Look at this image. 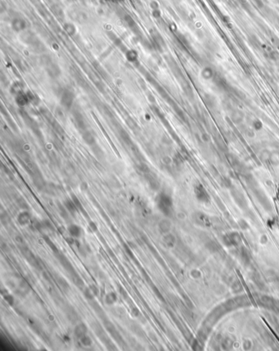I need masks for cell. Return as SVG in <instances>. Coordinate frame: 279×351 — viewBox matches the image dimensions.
<instances>
[{
	"mask_svg": "<svg viewBox=\"0 0 279 351\" xmlns=\"http://www.w3.org/2000/svg\"><path fill=\"white\" fill-rule=\"evenodd\" d=\"M16 220L21 226H26L29 225L31 222L32 216L30 212L28 211V210H24L17 214Z\"/></svg>",
	"mask_w": 279,
	"mask_h": 351,
	"instance_id": "9c48e42d",
	"label": "cell"
},
{
	"mask_svg": "<svg viewBox=\"0 0 279 351\" xmlns=\"http://www.w3.org/2000/svg\"><path fill=\"white\" fill-rule=\"evenodd\" d=\"M80 342L84 347H90L93 345V340L88 334H86L80 339Z\"/></svg>",
	"mask_w": 279,
	"mask_h": 351,
	"instance_id": "1f68e13d",
	"label": "cell"
},
{
	"mask_svg": "<svg viewBox=\"0 0 279 351\" xmlns=\"http://www.w3.org/2000/svg\"><path fill=\"white\" fill-rule=\"evenodd\" d=\"M156 204L158 210L166 217H171L174 214V201L171 196L161 192L156 196Z\"/></svg>",
	"mask_w": 279,
	"mask_h": 351,
	"instance_id": "6da1fadb",
	"label": "cell"
},
{
	"mask_svg": "<svg viewBox=\"0 0 279 351\" xmlns=\"http://www.w3.org/2000/svg\"><path fill=\"white\" fill-rule=\"evenodd\" d=\"M43 191L48 193L49 195H51V196L56 195V187L53 185V183H47Z\"/></svg>",
	"mask_w": 279,
	"mask_h": 351,
	"instance_id": "836d02e7",
	"label": "cell"
},
{
	"mask_svg": "<svg viewBox=\"0 0 279 351\" xmlns=\"http://www.w3.org/2000/svg\"><path fill=\"white\" fill-rule=\"evenodd\" d=\"M192 276L194 277V278H198L200 276V273H199L198 271L193 270L192 272Z\"/></svg>",
	"mask_w": 279,
	"mask_h": 351,
	"instance_id": "c3c4849f",
	"label": "cell"
},
{
	"mask_svg": "<svg viewBox=\"0 0 279 351\" xmlns=\"http://www.w3.org/2000/svg\"><path fill=\"white\" fill-rule=\"evenodd\" d=\"M119 291H120V294H121V295L122 296V297L124 299V300H128L129 298V294H128V292L125 291V290L124 289L123 287H120V289H119Z\"/></svg>",
	"mask_w": 279,
	"mask_h": 351,
	"instance_id": "bcb514c9",
	"label": "cell"
},
{
	"mask_svg": "<svg viewBox=\"0 0 279 351\" xmlns=\"http://www.w3.org/2000/svg\"><path fill=\"white\" fill-rule=\"evenodd\" d=\"M67 231L70 234V236L75 237V238H79L82 235V228L78 224H75L73 223H70L67 226Z\"/></svg>",
	"mask_w": 279,
	"mask_h": 351,
	"instance_id": "9a60e30c",
	"label": "cell"
},
{
	"mask_svg": "<svg viewBox=\"0 0 279 351\" xmlns=\"http://www.w3.org/2000/svg\"><path fill=\"white\" fill-rule=\"evenodd\" d=\"M23 92V85L20 82H15L11 87V93L16 96V94Z\"/></svg>",
	"mask_w": 279,
	"mask_h": 351,
	"instance_id": "4dcf8cb0",
	"label": "cell"
},
{
	"mask_svg": "<svg viewBox=\"0 0 279 351\" xmlns=\"http://www.w3.org/2000/svg\"><path fill=\"white\" fill-rule=\"evenodd\" d=\"M71 199H72L73 201L75 202V206H76V207H77V209H78L79 212H80L81 214H83L84 217L89 218L88 213L86 212V210H84V208H83V205H82V203L80 202V201L79 200L78 197L75 196V194H72V195H71Z\"/></svg>",
	"mask_w": 279,
	"mask_h": 351,
	"instance_id": "4316f807",
	"label": "cell"
},
{
	"mask_svg": "<svg viewBox=\"0 0 279 351\" xmlns=\"http://www.w3.org/2000/svg\"><path fill=\"white\" fill-rule=\"evenodd\" d=\"M20 39H21L22 42L29 46L33 45L35 42L39 40L35 33L30 31V30H25V31L21 33Z\"/></svg>",
	"mask_w": 279,
	"mask_h": 351,
	"instance_id": "5b68a950",
	"label": "cell"
},
{
	"mask_svg": "<svg viewBox=\"0 0 279 351\" xmlns=\"http://www.w3.org/2000/svg\"><path fill=\"white\" fill-rule=\"evenodd\" d=\"M89 228L91 229L92 232H97V229H98V227H97V223H94V221H89Z\"/></svg>",
	"mask_w": 279,
	"mask_h": 351,
	"instance_id": "7dc6e473",
	"label": "cell"
},
{
	"mask_svg": "<svg viewBox=\"0 0 279 351\" xmlns=\"http://www.w3.org/2000/svg\"><path fill=\"white\" fill-rule=\"evenodd\" d=\"M55 255H56V257L57 258V260H59L61 265L65 268V270L66 271L68 274H71L72 273L76 271L75 268H74V266L72 265V264L70 263V260H68L62 253L58 251L57 253H55Z\"/></svg>",
	"mask_w": 279,
	"mask_h": 351,
	"instance_id": "277c9868",
	"label": "cell"
},
{
	"mask_svg": "<svg viewBox=\"0 0 279 351\" xmlns=\"http://www.w3.org/2000/svg\"><path fill=\"white\" fill-rule=\"evenodd\" d=\"M70 276L73 284L75 285L77 288H79L81 291H83V288L85 287V285H84V281H83V279L81 278V277L79 275L78 273L75 271V272L72 273L71 274H70Z\"/></svg>",
	"mask_w": 279,
	"mask_h": 351,
	"instance_id": "d6986e66",
	"label": "cell"
},
{
	"mask_svg": "<svg viewBox=\"0 0 279 351\" xmlns=\"http://www.w3.org/2000/svg\"><path fill=\"white\" fill-rule=\"evenodd\" d=\"M63 306H64L65 314L66 315L67 319L70 321V322H71V323H75V324H76V323H78L79 322H80V319L79 314L77 313V311L73 308L72 306L66 303H65V305Z\"/></svg>",
	"mask_w": 279,
	"mask_h": 351,
	"instance_id": "3957f363",
	"label": "cell"
},
{
	"mask_svg": "<svg viewBox=\"0 0 279 351\" xmlns=\"http://www.w3.org/2000/svg\"><path fill=\"white\" fill-rule=\"evenodd\" d=\"M118 300V295L114 291H110L104 295V302L106 305L111 306L115 305Z\"/></svg>",
	"mask_w": 279,
	"mask_h": 351,
	"instance_id": "cb8c5ba5",
	"label": "cell"
},
{
	"mask_svg": "<svg viewBox=\"0 0 279 351\" xmlns=\"http://www.w3.org/2000/svg\"><path fill=\"white\" fill-rule=\"evenodd\" d=\"M130 314H131V315L134 317V318H138V317H140V315H141V313H140L139 309H138L136 306H134V307L131 308Z\"/></svg>",
	"mask_w": 279,
	"mask_h": 351,
	"instance_id": "ee69618b",
	"label": "cell"
},
{
	"mask_svg": "<svg viewBox=\"0 0 279 351\" xmlns=\"http://www.w3.org/2000/svg\"><path fill=\"white\" fill-rule=\"evenodd\" d=\"M63 205H64L65 207L66 208L68 212L70 213V215H72V216H75V214H76V213L79 212L77 207L75 206V202L73 201V200L71 198L66 199L64 201V202H63Z\"/></svg>",
	"mask_w": 279,
	"mask_h": 351,
	"instance_id": "603a6c76",
	"label": "cell"
},
{
	"mask_svg": "<svg viewBox=\"0 0 279 351\" xmlns=\"http://www.w3.org/2000/svg\"><path fill=\"white\" fill-rule=\"evenodd\" d=\"M75 93L70 89H64L60 97V102L62 107L66 110H70L75 102Z\"/></svg>",
	"mask_w": 279,
	"mask_h": 351,
	"instance_id": "7a4b0ae2",
	"label": "cell"
},
{
	"mask_svg": "<svg viewBox=\"0 0 279 351\" xmlns=\"http://www.w3.org/2000/svg\"><path fill=\"white\" fill-rule=\"evenodd\" d=\"M27 323H28L29 326L31 327V329L35 331V332L38 333L40 332L41 329H42V327H41L40 324L39 323V322L36 321L35 319H33L31 317H29V318L27 319Z\"/></svg>",
	"mask_w": 279,
	"mask_h": 351,
	"instance_id": "83f0119b",
	"label": "cell"
},
{
	"mask_svg": "<svg viewBox=\"0 0 279 351\" xmlns=\"http://www.w3.org/2000/svg\"><path fill=\"white\" fill-rule=\"evenodd\" d=\"M63 29L69 35H74L76 33V28L71 23H66L63 26Z\"/></svg>",
	"mask_w": 279,
	"mask_h": 351,
	"instance_id": "d6a6232c",
	"label": "cell"
},
{
	"mask_svg": "<svg viewBox=\"0 0 279 351\" xmlns=\"http://www.w3.org/2000/svg\"><path fill=\"white\" fill-rule=\"evenodd\" d=\"M144 177H145L151 189H152L153 191L159 190V188L161 187V183H160V181H159L158 178L156 177V174H153L152 172L151 171L148 174H145Z\"/></svg>",
	"mask_w": 279,
	"mask_h": 351,
	"instance_id": "ba28073f",
	"label": "cell"
},
{
	"mask_svg": "<svg viewBox=\"0 0 279 351\" xmlns=\"http://www.w3.org/2000/svg\"><path fill=\"white\" fill-rule=\"evenodd\" d=\"M16 204H17L19 208H21L22 210H28V204L26 201V200L23 197H22V196H19L18 198L16 199Z\"/></svg>",
	"mask_w": 279,
	"mask_h": 351,
	"instance_id": "d590c367",
	"label": "cell"
},
{
	"mask_svg": "<svg viewBox=\"0 0 279 351\" xmlns=\"http://www.w3.org/2000/svg\"><path fill=\"white\" fill-rule=\"evenodd\" d=\"M171 228L172 223L170 220H168V219H162L158 223V231L162 235L169 233L171 230Z\"/></svg>",
	"mask_w": 279,
	"mask_h": 351,
	"instance_id": "5bb4252c",
	"label": "cell"
},
{
	"mask_svg": "<svg viewBox=\"0 0 279 351\" xmlns=\"http://www.w3.org/2000/svg\"><path fill=\"white\" fill-rule=\"evenodd\" d=\"M88 331H89V328H88L87 324L83 322H79L78 323L75 324L73 333H74V336L75 337L80 340L82 336L88 334Z\"/></svg>",
	"mask_w": 279,
	"mask_h": 351,
	"instance_id": "30bf717a",
	"label": "cell"
},
{
	"mask_svg": "<svg viewBox=\"0 0 279 351\" xmlns=\"http://www.w3.org/2000/svg\"><path fill=\"white\" fill-rule=\"evenodd\" d=\"M82 291H83V297L85 298L88 301H91V300H94V298L96 297L95 295L94 294V292L92 291L91 288L89 287H85Z\"/></svg>",
	"mask_w": 279,
	"mask_h": 351,
	"instance_id": "f546056e",
	"label": "cell"
},
{
	"mask_svg": "<svg viewBox=\"0 0 279 351\" xmlns=\"http://www.w3.org/2000/svg\"><path fill=\"white\" fill-rule=\"evenodd\" d=\"M57 208H58V212H59L60 216L66 222H69L70 220V214L68 212L66 208L65 207V206L62 203L57 204Z\"/></svg>",
	"mask_w": 279,
	"mask_h": 351,
	"instance_id": "d4e9b609",
	"label": "cell"
},
{
	"mask_svg": "<svg viewBox=\"0 0 279 351\" xmlns=\"http://www.w3.org/2000/svg\"><path fill=\"white\" fill-rule=\"evenodd\" d=\"M15 241H16V243L17 245H18V247H23V246H26V241H25L24 237L21 235V234H16V237H15Z\"/></svg>",
	"mask_w": 279,
	"mask_h": 351,
	"instance_id": "f35d334b",
	"label": "cell"
},
{
	"mask_svg": "<svg viewBox=\"0 0 279 351\" xmlns=\"http://www.w3.org/2000/svg\"><path fill=\"white\" fill-rule=\"evenodd\" d=\"M223 241L227 246H236L240 242V236L236 233H229L224 236Z\"/></svg>",
	"mask_w": 279,
	"mask_h": 351,
	"instance_id": "7c38bea8",
	"label": "cell"
},
{
	"mask_svg": "<svg viewBox=\"0 0 279 351\" xmlns=\"http://www.w3.org/2000/svg\"><path fill=\"white\" fill-rule=\"evenodd\" d=\"M162 242L167 248H173L176 245V237L172 233H166L163 235Z\"/></svg>",
	"mask_w": 279,
	"mask_h": 351,
	"instance_id": "e0dca14e",
	"label": "cell"
},
{
	"mask_svg": "<svg viewBox=\"0 0 279 351\" xmlns=\"http://www.w3.org/2000/svg\"><path fill=\"white\" fill-rule=\"evenodd\" d=\"M124 54H125V56H126V59L128 60L129 62L134 63V62H136L138 61V54L137 52L135 51V50H134V49H128V50L124 53Z\"/></svg>",
	"mask_w": 279,
	"mask_h": 351,
	"instance_id": "f1b7e54d",
	"label": "cell"
},
{
	"mask_svg": "<svg viewBox=\"0 0 279 351\" xmlns=\"http://www.w3.org/2000/svg\"><path fill=\"white\" fill-rule=\"evenodd\" d=\"M114 314H115V316L122 318V317L125 316V311H124L122 308H115V311H114Z\"/></svg>",
	"mask_w": 279,
	"mask_h": 351,
	"instance_id": "7bdbcfd3",
	"label": "cell"
},
{
	"mask_svg": "<svg viewBox=\"0 0 279 351\" xmlns=\"http://www.w3.org/2000/svg\"><path fill=\"white\" fill-rule=\"evenodd\" d=\"M42 225H43V228H44V229H47V230L49 231L54 230L53 225V223H52L50 220H42Z\"/></svg>",
	"mask_w": 279,
	"mask_h": 351,
	"instance_id": "74e56055",
	"label": "cell"
},
{
	"mask_svg": "<svg viewBox=\"0 0 279 351\" xmlns=\"http://www.w3.org/2000/svg\"><path fill=\"white\" fill-rule=\"evenodd\" d=\"M270 157H271V153L269 152L268 150H264L260 154V158L263 161H270Z\"/></svg>",
	"mask_w": 279,
	"mask_h": 351,
	"instance_id": "b9f144b4",
	"label": "cell"
},
{
	"mask_svg": "<svg viewBox=\"0 0 279 351\" xmlns=\"http://www.w3.org/2000/svg\"><path fill=\"white\" fill-rule=\"evenodd\" d=\"M56 282H57L58 286L60 287V288H61L63 291L66 292V293L69 291L70 290V285H69V283L67 282L66 280L64 278H62V277L61 276H57L56 278Z\"/></svg>",
	"mask_w": 279,
	"mask_h": 351,
	"instance_id": "484cf974",
	"label": "cell"
},
{
	"mask_svg": "<svg viewBox=\"0 0 279 351\" xmlns=\"http://www.w3.org/2000/svg\"><path fill=\"white\" fill-rule=\"evenodd\" d=\"M195 192V195H196V198L199 201L201 202H207L209 200V196L207 193L206 190L205 189L204 187L201 184H197L195 187L194 189Z\"/></svg>",
	"mask_w": 279,
	"mask_h": 351,
	"instance_id": "8fae6325",
	"label": "cell"
},
{
	"mask_svg": "<svg viewBox=\"0 0 279 351\" xmlns=\"http://www.w3.org/2000/svg\"><path fill=\"white\" fill-rule=\"evenodd\" d=\"M270 161L271 163L277 165L279 164V153L278 152H273L271 153V157H270Z\"/></svg>",
	"mask_w": 279,
	"mask_h": 351,
	"instance_id": "ab89813d",
	"label": "cell"
},
{
	"mask_svg": "<svg viewBox=\"0 0 279 351\" xmlns=\"http://www.w3.org/2000/svg\"><path fill=\"white\" fill-rule=\"evenodd\" d=\"M89 305H90V306H91V308H93V310L97 314V316L99 317L102 320L107 318V317L106 316V314H105V312L103 311L102 308L100 306L99 304L97 303V301L95 300V299L91 300V301H89Z\"/></svg>",
	"mask_w": 279,
	"mask_h": 351,
	"instance_id": "ac0fdd59",
	"label": "cell"
},
{
	"mask_svg": "<svg viewBox=\"0 0 279 351\" xmlns=\"http://www.w3.org/2000/svg\"><path fill=\"white\" fill-rule=\"evenodd\" d=\"M82 138H83V140L84 141L86 144L89 145V146L94 147V145H96V136L90 130L86 129V130L83 131Z\"/></svg>",
	"mask_w": 279,
	"mask_h": 351,
	"instance_id": "2e32d148",
	"label": "cell"
},
{
	"mask_svg": "<svg viewBox=\"0 0 279 351\" xmlns=\"http://www.w3.org/2000/svg\"><path fill=\"white\" fill-rule=\"evenodd\" d=\"M2 295H3L4 300H5L6 302H7L9 305L13 306L14 302H15V299H14L13 295H11V294H9L8 291H6L5 293H3Z\"/></svg>",
	"mask_w": 279,
	"mask_h": 351,
	"instance_id": "e575fe53",
	"label": "cell"
},
{
	"mask_svg": "<svg viewBox=\"0 0 279 351\" xmlns=\"http://www.w3.org/2000/svg\"><path fill=\"white\" fill-rule=\"evenodd\" d=\"M260 303L263 305L264 307L269 308V309H274L275 310L276 308H277V301L273 297H270L268 295H263L260 299Z\"/></svg>",
	"mask_w": 279,
	"mask_h": 351,
	"instance_id": "4fadbf2b",
	"label": "cell"
},
{
	"mask_svg": "<svg viewBox=\"0 0 279 351\" xmlns=\"http://www.w3.org/2000/svg\"><path fill=\"white\" fill-rule=\"evenodd\" d=\"M194 221L196 223L201 226H209L210 223V221L208 219L206 215H205L202 213H196L194 214Z\"/></svg>",
	"mask_w": 279,
	"mask_h": 351,
	"instance_id": "44dd1931",
	"label": "cell"
},
{
	"mask_svg": "<svg viewBox=\"0 0 279 351\" xmlns=\"http://www.w3.org/2000/svg\"><path fill=\"white\" fill-rule=\"evenodd\" d=\"M11 26L12 30L15 32L22 33L25 31V30H26L27 23L26 22V20H24L22 17H15L12 21Z\"/></svg>",
	"mask_w": 279,
	"mask_h": 351,
	"instance_id": "8992f818",
	"label": "cell"
},
{
	"mask_svg": "<svg viewBox=\"0 0 279 351\" xmlns=\"http://www.w3.org/2000/svg\"><path fill=\"white\" fill-rule=\"evenodd\" d=\"M1 222L3 224H8V223L10 222V217L8 214V213L6 212H2L1 213Z\"/></svg>",
	"mask_w": 279,
	"mask_h": 351,
	"instance_id": "60d3db41",
	"label": "cell"
},
{
	"mask_svg": "<svg viewBox=\"0 0 279 351\" xmlns=\"http://www.w3.org/2000/svg\"><path fill=\"white\" fill-rule=\"evenodd\" d=\"M91 327L92 329H93V331H94V332L95 333V335L97 336L99 339L107 334V332H106V329H104V327H102V325L100 324L97 321L93 322L91 323Z\"/></svg>",
	"mask_w": 279,
	"mask_h": 351,
	"instance_id": "7402d4cb",
	"label": "cell"
},
{
	"mask_svg": "<svg viewBox=\"0 0 279 351\" xmlns=\"http://www.w3.org/2000/svg\"><path fill=\"white\" fill-rule=\"evenodd\" d=\"M45 69L47 73H48V75L51 78H53V79L58 78L61 75L62 71H61L59 66L56 63H55V62H53V61H51L49 63L46 65Z\"/></svg>",
	"mask_w": 279,
	"mask_h": 351,
	"instance_id": "52a82bcc",
	"label": "cell"
},
{
	"mask_svg": "<svg viewBox=\"0 0 279 351\" xmlns=\"http://www.w3.org/2000/svg\"><path fill=\"white\" fill-rule=\"evenodd\" d=\"M30 291V287L28 281H26L25 279H22V281L19 282L18 288L16 290V293L19 295H27Z\"/></svg>",
	"mask_w": 279,
	"mask_h": 351,
	"instance_id": "ffe728a7",
	"label": "cell"
},
{
	"mask_svg": "<svg viewBox=\"0 0 279 351\" xmlns=\"http://www.w3.org/2000/svg\"><path fill=\"white\" fill-rule=\"evenodd\" d=\"M89 287L91 288L92 291L94 292V294L95 295V296H98V295H99V293H100L99 288H98V287H97V285L91 284V285H89Z\"/></svg>",
	"mask_w": 279,
	"mask_h": 351,
	"instance_id": "f6af8a7d",
	"label": "cell"
},
{
	"mask_svg": "<svg viewBox=\"0 0 279 351\" xmlns=\"http://www.w3.org/2000/svg\"><path fill=\"white\" fill-rule=\"evenodd\" d=\"M43 239H44V241H46V243L49 245V247H50V248H51V249L53 250L54 253H57V252L59 251V250H57V248H56V246L54 245V243L53 242V241H52V240L49 238V237L45 236V235H44V236H43Z\"/></svg>",
	"mask_w": 279,
	"mask_h": 351,
	"instance_id": "8d00e7d4",
	"label": "cell"
}]
</instances>
